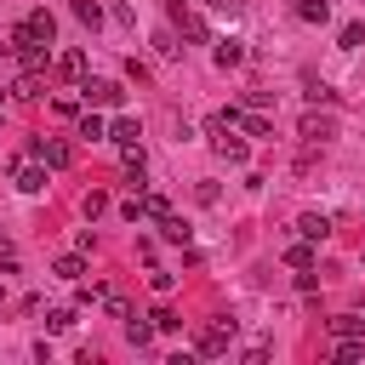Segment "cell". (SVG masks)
Instances as JSON below:
<instances>
[{
    "label": "cell",
    "mask_w": 365,
    "mask_h": 365,
    "mask_svg": "<svg viewBox=\"0 0 365 365\" xmlns=\"http://www.w3.org/2000/svg\"><path fill=\"white\" fill-rule=\"evenodd\" d=\"M205 131H211L217 160H228V165H245V160H251V143H245V137H234V125H228L222 114H211V120H205Z\"/></svg>",
    "instance_id": "1"
},
{
    "label": "cell",
    "mask_w": 365,
    "mask_h": 365,
    "mask_svg": "<svg viewBox=\"0 0 365 365\" xmlns=\"http://www.w3.org/2000/svg\"><path fill=\"white\" fill-rule=\"evenodd\" d=\"M80 97H86L91 108H120V103H125V86H120V80H80Z\"/></svg>",
    "instance_id": "2"
},
{
    "label": "cell",
    "mask_w": 365,
    "mask_h": 365,
    "mask_svg": "<svg viewBox=\"0 0 365 365\" xmlns=\"http://www.w3.org/2000/svg\"><path fill=\"white\" fill-rule=\"evenodd\" d=\"M34 160H40L46 171H63V165L74 160V148H68L63 137H34Z\"/></svg>",
    "instance_id": "3"
},
{
    "label": "cell",
    "mask_w": 365,
    "mask_h": 365,
    "mask_svg": "<svg viewBox=\"0 0 365 365\" xmlns=\"http://www.w3.org/2000/svg\"><path fill=\"white\" fill-rule=\"evenodd\" d=\"M120 211H125L131 222H143V217H154V222H160V217H165L171 205H165V194H131V200H125Z\"/></svg>",
    "instance_id": "4"
},
{
    "label": "cell",
    "mask_w": 365,
    "mask_h": 365,
    "mask_svg": "<svg viewBox=\"0 0 365 365\" xmlns=\"http://www.w3.org/2000/svg\"><path fill=\"white\" fill-rule=\"evenodd\" d=\"M228 336H234V319H211V325L200 331V354H205V359L228 354Z\"/></svg>",
    "instance_id": "5"
},
{
    "label": "cell",
    "mask_w": 365,
    "mask_h": 365,
    "mask_svg": "<svg viewBox=\"0 0 365 365\" xmlns=\"http://www.w3.org/2000/svg\"><path fill=\"white\" fill-rule=\"evenodd\" d=\"M336 137V120L331 114H302V143L308 148H319V143H331Z\"/></svg>",
    "instance_id": "6"
},
{
    "label": "cell",
    "mask_w": 365,
    "mask_h": 365,
    "mask_svg": "<svg viewBox=\"0 0 365 365\" xmlns=\"http://www.w3.org/2000/svg\"><path fill=\"white\" fill-rule=\"evenodd\" d=\"M51 68H57V80H86V51H80V46H68V51H57V63H51Z\"/></svg>",
    "instance_id": "7"
},
{
    "label": "cell",
    "mask_w": 365,
    "mask_h": 365,
    "mask_svg": "<svg viewBox=\"0 0 365 365\" xmlns=\"http://www.w3.org/2000/svg\"><path fill=\"white\" fill-rule=\"evenodd\" d=\"M297 234H302V240H314V245H319V240H325V234H331V217H325V211H302V217H297Z\"/></svg>",
    "instance_id": "8"
},
{
    "label": "cell",
    "mask_w": 365,
    "mask_h": 365,
    "mask_svg": "<svg viewBox=\"0 0 365 365\" xmlns=\"http://www.w3.org/2000/svg\"><path fill=\"white\" fill-rule=\"evenodd\" d=\"M211 57H217V68H240V63H245V46H240V40H234V34H222V40H217V51H211Z\"/></svg>",
    "instance_id": "9"
},
{
    "label": "cell",
    "mask_w": 365,
    "mask_h": 365,
    "mask_svg": "<svg viewBox=\"0 0 365 365\" xmlns=\"http://www.w3.org/2000/svg\"><path fill=\"white\" fill-rule=\"evenodd\" d=\"M23 194H46V165L34 160V165H17V177H11Z\"/></svg>",
    "instance_id": "10"
},
{
    "label": "cell",
    "mask_w": 365,
    "mask_h": 365,
    "mask_svg": "<svg viewBox=\"0 0 365 365\" xmlns=\"http://www.w3.org/2000/svg\"><path fill=\"white\" fill-rule=\"evenodd\" d=\"M331 359H336V365L365 359V336H336V342H331Z\"/></svg>",
    "instance_id": "11"
},
{
    "label": "cell",
    "mask_w": 365,
    "mask_h": 365,
    "mask_svg": "<svg viewBox=\"0 0 365 365\" xmlns=\"http://www.w3.org/2000/svg\"><path fill=\"white\" fill-rule=\"evenodd\" d=\"M137 137H143V131H137V120H125V114L108 125V143H120V148H137Z\"/></svg>",
    "instance_id": "12"
},
{
    "label": "cell",
    "mask_w": 365,
    "mask_h": 365,
    "mask_svg": "<svg viewBox=\"0 0 365 365\" xmlns=\"http://www.w3.org/2000/svg\"><path fill=\"white\" fill-rule=\"evenodd\" d=\"M51 274H57V279H68V285H80V274H86V257H80V251H74V257H57V262H51Z\"/></svg>",
    "instance_id": "13"
},
{
    "label": "cell",
    "mask_w": 365,
    "mask_h": 365,
    "mask_svg": "<svg viewBox=\"0 0 365 365\" xmlns=\"http://www.w3.org/2000/svg\"><path fill=\"white\" fill-rule=\"evenodd\" d=\"M74 125H80V137H91V143H97V137H108V120H103V114H91V108H86V114H74Z\"/></svg>",
    "instance_id": "14"
},
{
    "label": "cell",
    "mask_w": 365,
    "mask_h": 365,
    "mask_svg": "<svg viewBox=\"0 0 365 365\" xmlns=\"http://www.w3.org/2000/svg\"><path fill=\"white\" fill-rule=\"evenodd\" d=\"M331 336H365V314H336L331 319Z\"/></svg>",
    "instance_id": "15"
},
{
    "label": "cell",
    "mask_w": 365,
    "mask_h": 365,
    "mask_svg": "<svg viewBox=\"0 0 365 365\" xmlns=\"http://www.w3.org/2000/svg\"><path fill=\"white\" fill-rule=\"evenodd\" d=\"M11 91H17L23 103H34V97H46V91H40V68H23V80H17Z\"/></svg>",
    "instance_id": "16"
},
{
    "label": "cell",
    "mask_w": 365,
    "mask_h": 365,
    "mask_svg": "<svg viewBox=\"0 0 365 365\" xmlns=\"http://www.w3.org/2000/svg\"><path fill=\"white\" fill-rule=\"evenodd\" d=\"M160 234H165L171 245H188V222H182V217H171V211L160 217Z\"/></svg>",
    "instance_id": "17"
},
{
    "label": "cell",
    "mask_w": 365,
    "mask_h": 365,
    "mask_svg": "<svg viewBox=\"0 0 365 365\" xmlns=\"http://www.w3.org/2000/svg\"><path fill=\"white\" fill-rule=\"evenodd\" d=\"M74 325H80L74 308H46V331H74Z\"/></svg>",
    "instance_id": "18"
},
{
    "label": "cell",
    "mask_w": 365,
    "mask_h": 365,
    "mask_svg": "<svg viewBox=\"0 0 365 365\" xmlns=\"http://www.w3.org/2000/svg\"><path fill=\"white\" fill-rule=\"evenodd\" d=\"M148 336H154V319H148V325H143V319H137V314H125V342H131V348H143V342H148Z\"/></svg>",
    "instance_id": "19"
},
{
    "label": "cell",
    "mask_w": 365,
    "mask_h": 365,
    "mask_svg": "<svg viewBox=\"0 0 365 365\" xmlns=\"http://www.w3.org/2000/svg\"><path fill=\"white\" fill-rule=\"evenodd\" d=\"M297 17L302 23H331V6L325 0H297Z\"/></svg>",
    "instance_id": "20"
},
{
    "label": "cell",
    "mask_w": 365,
    "mask_h": 365,
    "mask_svg": "<svg viewBox=\"0 0 365 365\" xmlns=\"http://www.w3.org/2000/svg\"><path fill=\"white\" fill-rule=\"evenodd\" d=\"M285 262H291V268H314V240H297V245L285 251Z\"/></svg>",
    "instance_id": "21"
},
{
    "label": "cell",
    "mask_w": 365,
    "mask_h": 365,
    "mask_svg": "<svg viewBox=\"0 0 365 365\" xmlns=\"http://www.w3.org/2000/svg\"><path fill=\"white\" fill-rule=\"evenodd\" d=\"M97 308H108L114 319H125V314H131V302H125L120 291H108V285H103V297H97Z\"/></svg>",
    "instance_id": "22"
},
{
    "label": "cell",
    "mask_w": 365,
    "mask_h": 365,
    "mask_svg": "<svg viewBox=\"0 0 365 365\" xmlns=\"http://www.w3.org/2000/svg\"><path fill=\"white\" fill-rule=\"evenodd\" d=\"M359 40H365V23H342L336 46H342V51H359Z\"/></svg>",
    "instance_id": "23"
},
{
    "label": "cell",
    "mask_w": 365,
    "mask_h": 365,
    "mask_svg": "<svg viewBox=\"0 0 365 365\" xmlns=\"http://www.w3.org/2000/svg\"><path fill=\"white\" fill-rule=\"evenodd\" d=\"M74 17H80V23H91V29H97V23H103V6H97V0H74Z\"/></svg>",
    "instance_id": "24"
},
{
    "label": "cell",
    "mask_w": 365,
    "mask_h": 365,
    "mask_svg": "<svg viewBox=\"0 0 365 365\" xmlns=\"http://www.w3.org/2000/svg\"><path fill=\"white\" fill-rule=\"evenodd\" d=\"M308 103H325V108H331V103H336V91H331L325 80H308Z\"/></svg>",
    "instance_id": "25"
},
{
    "label": "cell",
    "mask_w": 365,
    "mask_h": 365,
    "mask_svg": "<svg viewBox=\"0 0 365 365\" xmlns=\"http://www.w3.org/2000/svg\"><path fill=\"white\" fill-rule=\"evenodd\" d=\"M143 165H148V160H143V143H137V148H125V177H131V182L143 177Z\"/></svg>",
    "instance_id": "26"
},
{
    "label": "cell",
    "mask_w": 365,
    "mask_h": 365,
    "mask_svg": "<svg viewBox=\"0 0 365 365\" xmlns=\"http://www.w3.org/2000/svg\"><path fill=\"white\" fill-rule=\"evenodd\" d=\"M148 319H154V331H182V319H177V314H171V308H154V314H148Z\"/></svg>",
    "instance_id": "27"
},
{
    "label": "cell",
    "mask_w": 365,
    "mask_h": 365,
    "mask_svg": "<svg viewBox=\"0 0 365 365\" xmlns=\"http://www.w3.org/2000/svg\"><path fill=\"white\" fill-rule=\"evenodd\" d=\"M103 211H108V194L91 188V194H86V217H103Z\"/></svg>",
    "instance_id": "28"
},
{
    "label": "cell",
    "mask_w": 365,
    "mask_h": 365,
    "mask_svg": "<svg viewBox=\"0 0 365 365\" xmlns=\"http://www.w3.org/2000/svg\"><path fill=\"white\" fill-rule=\"evenodd\" d=\"M177 17H182V11H177ZM182 34H188V40H205V23H200V17H182Z\"/></svg>",
    "instance_id": "29"
},
{
    "label": "cell",
    "mask_w": 365,
    "mask_h": 365,
    "mask_svg": "<svg viewBox=\"0 0 365 365\" xmlns=\"http://www.w3.org/2000/svg\"><path fill=\"white\" fill-rule=\"evenodd\" d=\"M0 262H11V240L6 234H0Z\"/></svg>",
    "instance_id": "30"
},
{
    "label": "cell",
    "mask_w": 365,
    "mask_h": 365,
    "mask_svg": "<svg viewBox=\"0 0 365 365\" xmlns=\"http://www.w3.org/2000/svg\"><path fill=\"white\" fill-rule=\"evenodd\" d=\"M171 6H177V11H182V6H188V0H171Z\"/></svg>",
    "instance_id": "31"
},
{
    "label": "cell",
    "mask_w": 365,
    "mask_h": 365,
    "mask_svg": "<svg viewBox=\"0 0 365 365\" xmlns=\"http://www.w3.org/2000/svg\"><path fill=\"white\" fill-rule=\"evenodd\" d=\"M0 302H6V285H0Z\"/></svg>",
    "instance_id": "32"
}]
</instances>
